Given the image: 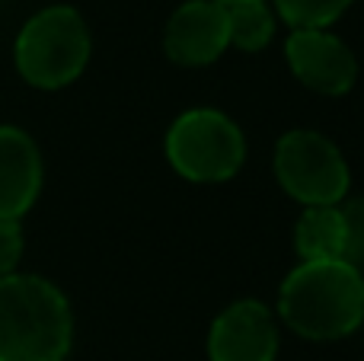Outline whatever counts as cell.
<instances>
[{
  "label": "cell",
  "instance_id": "cell-1",
  "mask_svg": "<svg viewBox=\"0 0 364 361\" xmlns=\"http://www.w3.org/2000/svg\"><path fill=\"white\" fill-rule=\"evenodd\" d=\"M278 313L304 339L333 343L364 323V275L346 259H316L291 269L278 291Z\"/></svg>",
  "mask_w": 364,
  "mask_h": 361
},
{
  "label": "cell",
  "instance_id": "cell-2",
  "mask_svg": "<svg viewBox=\"0 0 364 361\" xmlns=\"http://www.w3.org/2000/svg\"><path fill=\"white\" fill-rule=\"evenodd\" d=\"M74 313L58 285L13 272L0 281V361H64Z\"/></svg>",
  "mask_w": 364,
  "mask_h": 361
},
{
  "label": "cell",
  "instance_id": "cell-3",
  "mask_svg": "<svg viewBox=\"0 0 364 361\" xmlns=\"http://www.w3.org/2000/svg\"><path fill=\"white\" fill-rule=\"evenodd\" d=\"M90 51L93 42L80 13L74 6H45L19 29L13 61L29 87L61 90L83 74Z\"/></svg>",
  "mask_w": 364,
  "mask_h": 361
},
{
  "label": "cell",
  "instance_id": "cell-4",
  "mask_svg": "<svg viewBox=\"0 0 364 361\" xmlns=\"http://www.w3.org/2000/svg\"><path fill=\"white\" fill-rule=\"evenodd\" d=\"M166 160L182 179L227 183L246 160V138L230 115L218 109H188L166 131Z\"/></svg>",
  "mask_w": 364,
  "mask_h": 361
},
{
  "label": "cell",
  "instance_id": "cell-5",
  "mask_svg": "<svg viewBox=\"0 0 364 361\" xmlns=\"http://www.w3.org/2000/svg\"><path fill=\"white\" fill-rule=\"evenodd\" d=\"M275 176L294 202L307 205H339L348 192L352 173L342 151L320 131L294 128L275 144Z\"/></svg>",
  "mask_w": 364,
  "mask_h": 361
},
{
  "label": "cell",
  "instance_id": "cell-6",
  "mask_svg": "<svg viewBox=\"0 0 364 361\" xmlns=\"http://www.w3.org/2000/svg\"><path fill=\"white\" fill-rule=\"evenodd\" d=\"M284 58L291 74L323 96H342L358 80L352 48L326 29H294L284 42Z\"/></svg>",
  "mask_w": 364,
  "mask_h": 361
},
{
  "label": "cell",
  "instance_id": "cell-7",
  "mask_svg": "<svg viewBox=\"0 0 364 361\" xmlns=\"http://www.w3.org/2000/svg\"><path fill=\"white\" fill-rule=\"evenodd\" d=\"M275 355L278 326L262 301H233L211 323V333H208L211 361H275Z\"/></svg>",
  "mask_w": 364,
  "mask_h": 361
},
{
  "label": "cell",
  "instance_id": "cell-8",
  "mask_svg": "<svg viewBox=\"0 0 364 361\" xmlns=\"http://www.w3.org/2000/svg\"><path fill=\"white\" fill-rule=\"evenodd\" d=\"M230 45L227 6L220 0H188L170 16L164 48L170 61L182 68H205L218 61Z\"/></svg>",
  "mask_w": 364,
  "mask_h": 361
},
{
  "label": "cell",
  "instance_id": "cell-9",
  "mask_svg": "<svg viewBox=\"0 0 364 361\" xmlns=\"http://www.w3.org/2000/svg\"><path fill=\"white\" fill-rule=\"evenodd\" d=\"M42 153L16 125H0V221H19L42 192Z\"/></svg>",
  "mask_w": 364,
  "mask_h": 361
},
{
  "label": "cell",
  "instance_id": "cell-10",
  "mask_svg": "<svg viewBox=\"0 0 364 361\" xmlns=\"http://www.w3.org/2000/svg\"><path fill=\"white\" fill-rule=\"evenodd\" d=\"M294 249L304 262L346 259V217L339 205H314L294 227Z\"/></svg>",
  "mask_w": 364,
  "mask_h": 361
},
{
  "label": "cell",
  "instance_id": "cell-11",
  "mask_svg": "<svg viewBox=\"0 0 364 361\" xmlns=\"http://www.w3.org/2000/svg\"><path fill=\"white\" fill-rule=\"evenodd\" d=\"M227 6V29H230V45L240 51H262L275 36V16H272L265 0H250V4H224Z\"/></svg>",
  "mask_w": 364,
  "mask_h": 361
},
{
  "label": "cell",
  "instance_id": "cell-12",
  "mask_svg": "<svg viewBox=\"0 0 364 361\" xmlns=\"http://www.w3.org/2000/svg\"><path fill=\"white\" fill-rule=\"evenodd\" d=\"M275 6L294 29H326L352 6V0H275Z\"/></svg>",
  "mask_w": 364,
  "mask_h": 361
},
{
  "label": "cell",
  "instance_id": "cell-13",
  "mask_svg": "<svg viewBox=\"0 0 364 361\" xmlns=\"http://www.w3.org/2000/svg\"><path fill=\"white\" fill-rule=\"evenodd\" d=\"M346 217V262L361 266L364 262V198L342 208Z\"/></svg>",
  "mask_w": 364,
  "mask_h": 361
},
{
  "label": "cell",
  "instance_id": "cell-14",
  "mask_svg": "<svg viewBox=\"0 0 364 361\" xmlns=\"http://www.w3.org/2000/svg\"><path fill=\"white\" fill-rule=\"evenodd\" d=\"M23 256V227L19 221H0V281L16 272Z\"/></svg>",
  "mask_w": 364,
  "mask_h": 361
},
{
  "label": "cell",
  "instance_id": "cell-15",
  "mask_svg": "<svg viewBox=\"0 0 364 361\" xmlns=\"http://www.w3.org/2000/svg\"><path fill=\"white\" fill-rule=\"evenodd\" d=\"M220 4H250V0H220Z\"/></svg>",
  "mask_w": 364,
  "mask_h": 361
}]
</instances>
